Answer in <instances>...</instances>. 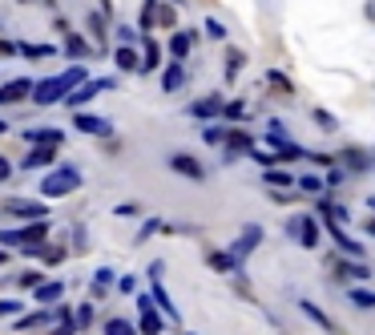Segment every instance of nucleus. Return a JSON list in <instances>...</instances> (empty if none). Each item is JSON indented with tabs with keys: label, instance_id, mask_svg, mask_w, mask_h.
I'll list each match as a JSON object with an SVG mask.
<instances>
[{
	"label": "nucleus",
	"instance_id": "nucleus-1",
	"mask_svg": "<svg viewBox=\"0 0 375 335\" xmlns=\"http://www.w3.org/2000/svg\"><path fill=\"white\" fill-rule=\"evenodd\" d=\"M85 81V69L81 65H73L69 73H61V77H53V81H41V85H33V101L36 105H53V101H61V97H69L77 85Z\"/></svg>",
	"mask_w": 375,
	"mask_h": 335
},
{
	"label": "nucleus",
	"instance_id": "nucleus-2",
	"mask_svg": "<svg viewBox=\"0 0 375 335\" xmlns=\"http://www.w3.org/2000/svg\"><path fill=\"white\" fill-rule=\"evenodd\" d=\"M45 235H49V223H29V226H20V230H0V242H4V247H25V251H33V247H41Z\"/></svg>",
	"mask_w": 375,
	"mask_h": 335
},
{
	"label": "nucleus",
	"instance_id": "nucleus-3",
	"mask_svg": "<svg viewBox=\"0 0 375 335\" xmlns=\"http://www.w3.org/2000/svg\"><path fill=\"white\" fill-rule=\"evenodd\" d=\"M4 214L8 218H29V223H45L49 218L45 202H33V198H4Z\"/></svg>",
	"mask_w": 375,
	"mask_h": 335
},
{
	"label": "nucleus",
	"instance_id": "nucleus-4",
	"mask_svg": "<svg viewBox=\"0 0 375 335\" xmlns=\"http://www.w3.org/2000/svg\"><path fill=\"white\" fill-rule=\"evenodd\" d=\"M81 186V174L73 170V166H65V170H57V174H49L45 182H41V194H49V198H61V194L77 190Z\"/></svg>",
	"mask_w": 375,
	"mask_h": 335
},
{
	"label": "nucleus",
	"instance_id": "nucleus-5",
	"mask_svg": "<svg viewBox=\"0 0 375 335\" xmlns=\"http://www.w3.org/2000/svg\"><path fill=\"white\" fill-rule=\"evenodd\" d=\"M117 81L114 77H97V81H81V85H77V89H73V93L65 97L69 105H73V110H77V105H85V101H93V97L101 93V89H114Z\"/></svg>",
	"mask_w": 375,
	"mask_h": 335
},
{
	"label": "nucleus",
	"instance_id": "nucleus-6",
	"mask_svg": "<svg viewBox=\"0 0 375 335\" xmlns=\"http://www.w3.org/2000/svg\"><path fill=\"white\" fill-rule=\"evenodd\" d=\"M73 126L81 129V133H93V138H109V133H114L109 117H97V113H77V117H73Z\"/></svg>",
	"mask_w": 375,
	"mask_h": 335
},
{
	"label": "nucleus",
	"instance_id": "nucleus-7",
	"mask_svg": "<svg viewBox=\"0 0 375 335\" xmlns=\"http://www.w3.org/2000/svg\"><path fill=\"white\" fill-rule=\"evenodd\" d=\"M259 239H262V230H259V226H246V230H243V239L230 247V258H234V263H243V258L250 255L254 247H259Z\"/></svg>",
	"mask_w": 375,
	"mask_h": 335
},
{
	"label": "nucleus",
	"instance_id": "nucleus-8",
	"mask_svg": "<svg viewBox=\"0 0 375 335\" xmlns=\"http://www.w3.org/2000/svg\"><path fill=\"white\" fill-rule=\"evenodd\" d=\"M170 166L178 170V174L194 178V182H202V162H194L190 154H170Z\"/></svg>",
	"mask_w": 375,
	"mask_h": 335
},
{
	"label": "nucleus",
	"instance_id": "nucleus-9",
	"mask_svg": "<svg viewBox=\"0 0 375 335\" xmlns=\"http://www.w3.org/2000/svg\"><path fill=\"white\" fill-rule=\"evenodd\" d=\"M33 93V81H8V85H4V89H0V105H8V101H20V97H29Z\"/></svg>",
	"mask_w": 375,
	"mask_h": 335
},
{
	"label": "nucleus",
	"instance_id": "nucleus-10",
	"mask_svg": "<svg viewBox=\"0 0 375 335\" xmlns=\"http://www.w3.org/2000/svg\"><path fill=\"white\" fill-rule=\"evenodd\" d=\"M137 307H142V331H146V335L162 331V315L154 311V303H149V299H137Z\"/></svg>",
	"mask_w": 375,
	"mask_h": 335
},
{
	"label": "nucleus",
	"instance_id": "nucleus-11",
	"mask_svg": "<svg viewBox=\"0 0 375 335\" xmlns=\"http://www.w3.org/2000/svg\"><path fill=\"white\" fill-rule=\"evenodd\" d=\"M53 162H57V145H36L33 154L25 158V166H29V170H41V166H53Z\"/></svg>",
	"mask_w": 375,
	"mask_h": 335
},
{
	"label": "nucleus",
	"instance_id": "nucleus-12",
	"mask_svg": "<svg viewBox=\"0 0 375 335\" xmlns=\"http://www.w3.org/2000/svg\"><path fill=\"white\" fill-rule=\"evenodd\" d=\"M327 230H331V239L339 242V247H343V251H347V255H351V258H363V242L347 239V235H343V230H339V226H335V223H331V218H327Z\"/></svg>",
	"mask_w": 375,
	"mask_h": 335
},
{
	"label": "nucleus",
	"instance_id": "nucleus-13",
	"mask_svg": "<svg viewBox=\"0 0 375 335\" xmlns=\"http://www.w3.org/2000/svg\"><path fill=\"white\" fill-rule=\"evenodd\" d=\"M182 81H186L182 65H178V61H170V65L162 69V89H165V93H174V89H182Z\"/></svg>",
	"mask_w": 375,
	"mask_h": 335
},
{
	"label": "nucleus",
	"instance_id": "nucleus-14",
	"mask_svg": "<svg viewBox=\"0 0 375 335\" xmlns=\"http://www.w3.org/2000/svg\"><path fill=\"white\" fill-rule=\"evenodd\" d=\"M198 117V121H210V117H218L222 113V101L218 97H206V101H194V110H190Z\"/></svg>",
	"mask_w": 375,
	"mask_h": 335
},
{
	"label": "nucleus",
	"instance_id": "nucleus-15",
	"mask_svg": "<svg viewBox=\"0 0 375 335\" xmlns=\"http://www.w3.org/2000/svg\"><path fill=\"white\" fill-rule=\"evenodd\" d=\"M57 315H61V311H36V315H25V320H17V331H33V327H45V323H53L57 320Z\"/></svg>",
	"mask_w": 375,
	"mask_h": 335
},
{
	"label": "nucleus",
	"instance_id": "nucleus-16",
	"mask_svg": "<svg viewBox=\"0 0 375 335\" xmlns=\"http://www.w3.org/2000/svg\"><path fill=\"white\" fill-rule=\"evenodd\" d=\"M190 45H194V37H190V32H174V41H170V57L182 65V57L190 53Z\"/></svg>",
	"mask_w": 375,
	"mask_h": 335
},
{
	"label": "nucleus",
	"instance_id": "nucleus-17",
	"mask_svg": "<svg viewBox=\"0 0 375 335\" xmlns=\"http://www.w3.org/2000/svg\"><path fill=\"white\" fill-rule=\"evenodd\" d=\"M61 283H36V303H57L61 299Z\"/></svg>",
	"mask_w": 375,
	"mask_h": 335
},
{
	"label": "nucleus",
	"instance_id": "nucleus-18",
	"mask_svg": "<svg viewBox=\"0 0 375 335\" xmlns=\"http://www.w3.org/2000/svg\"><path fill=\"white\" fill-rule=\"evenodd\" d=\"M25 138L36 142V145H61V133H57V129H29Z\"/></svg>",
	"mask_w": 375,
	"mask_h": 335
},
{
	"label": "nucleus",
	"instance_id": "nucleus-19",
	"mask_svg": "<svg viewBox=\"0 0 375 335\" xmlns=\"http://www.w3.org/2000/svg\"><path fill=\"white\" fill-rule=\"evenodd\" d=\"M339 275H343V279H359V283H367V279H371V271H367L363 263H343Z\"/></svg>",
	"mask_w": 375,
	"mask_h": 335
},
{
	"label": "nucleus",
	"instance_id": "nucleus-20",
	"mask_svg": "<svg viewBox=\"0 0 375 335\" xmlns=\"http://www.w3.org/2000/svg\"><path fill=\"white\" fill-rule=\"evenodd\" d=\"M299 235H303V247H319V230L311 218H299Z\"/></svg>",
	"mask_w": 375,
	"mask_h": 335
},
{
	"label": "nucleus",
	"instance_id": "nucleus-21",
	"mask_svg": "<svg viewBox=\"0 0 375 335\" xmlns=\"http://www.w3.org/2000/svg\"><path fill=\"white\" fill-rule=\"evenodd\" d=\"M154 299H158V307H162L170 320H178V307H174V299H170V295H165V291L158 287V283H154Z\"/></svg>",
	"mask_w": 375,
	"mask_h": 335
},
{
	"label": "nucleus",
	"instance_id": "nucleus-22",
	"mask_svg": "<svg viewBox=\"0 0 375 335\" xmlns=\"http://www.w3.org/2000/svg\"><path fill=\"white\" fill-rule=\"evenodd\" d=\"M246 154H250V158L259 162V166H266V170H271V166H275V162H278V154H271V150H262V145H250Z\"/></svg>",
	"mask_w": 375,
	"mask_h": 335
},
{
	"label": "nucleus",
	"instance_id": "nucleus-23",
	"mask_svg": "<svg viewBox=\"0 0 375 335\" xmlns=\"http://www.w3.org/2000/svg\"><path fill=\"white\" fill-rule=\"evenodd\" d=\"M109 283H114V271H109V267H101V271L93 275V295H105Z\"/></svg>",
	"mask_w": 375,
	"mask_h": 335
},
{
	"label": "nucleus",
	"instance_id": "nucleus-24",
	"mask_svg": "<svg viewBox=\"0 0 375 335\" xmlns=\"http://www.w3.org/2000/svg\"><path fill=\"white\" fill-rule=\"evenodd\" d=\"M117 69H125V73H130V69H137V53H133L130 45L117 48Z\"/></svg>",
	"mask_w": 375,
	"mask_h": 335
},
{
	"label": "nucleus",
	"instance_id": "nucleus-25",
	"mask_svg": "<svg viewBox=\"0 0 375 335\" xmlns=\"http://www.w3.org/2000/svg\"><path fill=\"white\" fill-rule=\"evenodd\" d=\"M17 53H25V57L41 61V57H53V45H17Z\"/></svg>",
	"mask_w": 375,
	"mask_h": 335
},
{
	"label": "nucleus",
	"instance_id": "nucleus-26",
	"mask_svg": "<svg viewBox=\"0 0 375 335\" xmlns=\"http://www.w3.org/2000/svg\"><path fill=\"white\" fill-rule=\"evenodd\" d=\"M299 307H303V311H307V315H311V320H315V323H319V327H327V331H331V320H327V315H323V311H319V307H315V303H311V299H303V303H299Z\"/></svg>",
	"mask_w": 375,
	"mask_h": 335
},
{
	"label": "nucleus",
	"instance_id": "nucleus-27",
	"mask_svg": "<svg viewBox=\"0 0 375 335\" xmlns=\"http://www.w3.org/2000/svg\"><path fill=\"white\" fill-rule=\"evenodd\" d=\"M105 335H137V331H133L125 320H109V323H105Z\"/></svg>",
	"mask_w": 375,
	"mask_h": 335
},
{
	"label": "nucleus",
	"instance_id": "nucleus-28",
	"mask_svg": "<svg viewBox=\"0 0 375 335\" xmlns=\"http://www.w3.org/2000/svg\"><path fill=\"white\" fill-rule=\"evenodd\" d=\"M266 186H294V178L282 170H266Z\"/></svg>",
	"mask_w": 375,
	"mask_h": 335
},
{
	"label": "nucleus",
	"instance_id": "nucleus-29",
	"mask_svg": "<svg viewBox=\"0 0 375 335\" xmlns=\"http://www.w3.org/2000/svg\"><path fill=\"white\" fill-rule=\"evenodd\" d=\"M351 303L355 307H375V291H363V287L351 291Z\"/></svg>",
	"mask_w": 375,
	"mask_h": 335
},
{
	"label": "nucleus",
	"instance_id": "nucleus-30",
	"mask_svg": "<svg viewBox=\"0 0 375 335\" xmlns=\"http://www.w3.org/2000/svg\"><path fill=\"white\" fill-rule=\"evenodd\" d=\"M243 61H246V57H243V53H238V48H234V53H230V57H226V77H230V81H234V73L243 69Z\"/></svg>",
	"mask_w": 375,
	"mask_h": 335
},
{
	"label": "nucleus",
	"instance_id": "nucleus-31",
	"mask_svg": "<svg viewBox=\"0 0 375 335\" xmlns=\"http://www.w3.org/2000/svg\"><path fill=\"white\" fill-rule=\"evenodd\" d=\"M210 267H214V271H234L238 263H234L230 255H210Z\"/></svg>",
	"mask_w": 375,
	"mask_h": 335
},
{
	"label": "nucleus",
	"instance_id": "nucleus-32",
	"mask_svg": "<svg viewBox=\"0 0 375 335\" xmlns=\"http://www.w3.org/2000/svg\"><path fill=\"white\" fill-rule=\"evenodd\" d=\"M226 150H230V154H234V150H250V138H246V133H230Z\"/></svg>",
	"mask_w": 375,
	"mask_h": 335
},
{
	"label": "nucleus",
	"instance_id": "nucleus-33",
	"mask_svg": "<svg viewBox=\"0 0 375 335\" xmlns=\"http://www.w3.org/2000/svg\"><path fill=\"white\" fill-rule=\"evenodd\" d=\"M142 69H158V45L146 37V61H142Z\"/></svg>",
	"mask_w": 375,
	"mask_h": 335
},
{
	"label": "nucleus",
	"instance_id": "nucleus-34",
	"mask_svg": "<svg viewBox=\"0 0 375 335\" xmlns=\"http://www.w3.org/2000/svg\"><path fill=\"white\" fill-rule=\"evenodd\" d=\"M93 323V307L85 303V307H77V320H73V327H89Z\"/></svg>",
	"mask_w": 375,
	"mask_h": 335
},
{
	"label": "nucleus",
	"instance_id": "nucleus-35",
	"mask_svg": "<svg viewBox=\"0 0 375 335\" xmlns=\"http://www.w3.org/2000/svg\"><path fill=\"white\" fill-rule=\"evenodd\" d=\"M65 48H69V57H85V48H89V45H85L81 37H69Z\"/></svg>",
	"mask_w": 375,
	"mask_h": 335
},
{
	"label": "nucleus",
	"instance_id": "nucleus-36",
	"mask_svg": "<svg viewBox=\"0 0 375 335\" xmlns=\"http://www.w3.org/2000/svg\"><path fill=\"white\" fill-rule=\"evenodd\" d=\"M299 186H303V190H307V194H319V190H323V182H319V178H315V174L299 178Z\"/></svg>",
	"mask_w": 375,
	"mask_h": 335
},
{
	"label": "nucleus",
	"instance_id": "nucleus-37",
	"mask_svg": "<svg viewBox=\"0 0 375 335\" xmlns=\"http://www.w3.org/2000/svg\"><path fill=\"white\" fill-rule=\"evenodd\" d=\"M266 81H271V85H278V89H282V93H291V81L282 77V73H275V69H271V73H266Z\"/></svg>",
	"mask_w": 375,
	"mask_h": 335
},
{
	"label": "nucleus",
	"instance_id": "nucleus-38",
	"mask_svg": "<svg viewBox=\"0 0 375 335\" xmlns=\"http://www.w3.org/2000/svg\"><path fill=\"white\" fill-rule=\"evenodd\" d=\"M222 117H230V121H234V117H243V101H230V105H222Z\"/></svg>",
	"mask_w": 375,
	"mask_h": 335
},
{
	"label": "nucleus",
	"instance_id": "nucleus-39",
	"mask_svg": "<svg viewBox=\"0 0 375 335\" xmlns=\"http://www.w3.org/2000/svg\"><path fill=\"white\" fill-rule=\"evenodd\" d=\"M315 121H319L323 129H335V117H331L327 110H315Z\"/></svg>",
	"mask_w": 375,
	"mask_h": 335
},
{
	"label": "nucleus",
	"instance_id": "nucleus-40",
	"mask_svg": "<svg viewBox=\"0 0 375 335\" xmlns=\"http://www.w3.org/2000/svg\"><path fill=\"white\" fill-rule=\"evenodd\" d=\"M0 315L8 320V315H20V303H0Z\"/></svg>",
	"mask_w": 375,
	"mask_h": 335
},
{
	"label": "nucleus",
	"instance_id": "nucleus-41",
	"mask_svg": "<svg viewBox=\"0 0 375 335\" xmlns=\"http://www.w3.org/2000/svg\"><path fill=\"white\" fill-rule=\"evenodd\" d=\"M206 32H210V37H222V32H226V29H222L218 20H206Z\"/></svg>",
	"mask_w": 375,
	"mask_h": 335
},
{
	"label": "nucleus",
	"instance_id": "nucleus-42",
	"mask_svg": "<svg viewBox=\"0 0 375 335\" xmlns=\"http://www.w3.org/2000/svg\"><path fill=\"white\" fill-rule=\"evenodd\" d=\"M0 53H4V57H13V53H17V45H13V41H0Z\"/></svg>",
	"mask_w": 375,
	"mask_h": 335
},
{
	"label": "nucleus",
	"instance_id": "nucleus-43",
	"mask_svg": "<svg viewBox=\"0 0 375 335\" xmlns=\"http://www.w3.org/2000/svg\"><path fill=\"white\" fill-rule=\"evenodd\" d=\"M8 174H13V166H8V162L0 158V182H4V178H8Z\"/></svg>",
	"mask_w": 375,
	"mask_h": 335
},
{
	"label": "nucleus",
	"instance_id": "nucleus-44",
	"mask_svg": "<svg viewBox=\"0 0 375 335\" xmlns=\"http://www.w3.org/2000/svg\"><path fill=\"white\" fill-rule=\"evenodd\" d=\"M4 263H8V251H0V267H4Z\"/></svg>",
	"mask_w": 375,
	"mask_h": 335
},
{
	"label": "nucleus",
	"instance_id": "nucleus-45",
	"mask_svg": "<svg viewBox=\"0 0 375 335\" xmlns=\"http://www.w3.org/2000/svg\"><path fill=\"white\" fill-rule=\"evenodd\" d=\"M367 230H371V235H375V218H371V223H367Z\"/></svg>",
	"mask_w": 375,
	"mask_h": 335
},
{
	"label": "nucleus",
	"instance_id": "nucleus-46",
	"mask_svg": "<svg viewBox=\"0 0 375 335\" xmlns=\"http://www.w3.org/2000/svg\"><path fill=\"white\" fill-rule=\"evenodd\" d=\"M4 129H8V126H4V121H0V133H4Z\"/></svg>",
	"mask_w": 375,
	"mask_h": 335
}]
</instances>
